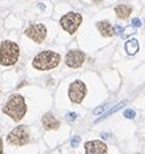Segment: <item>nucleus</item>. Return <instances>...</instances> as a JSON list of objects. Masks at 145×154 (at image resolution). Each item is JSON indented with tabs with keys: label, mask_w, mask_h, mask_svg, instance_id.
<instances>
[{
	"label": "nucleus",
	"mask_w": 145,
	"mask_h": 154,
	"mask_svg": "<svg viewBox=\"0 0 145 154\" xmlns=\"http://www.w3.org/2000/svg\"><path fill=\"white\" fill-rule=\"evenodd\" d=\"M3 112L7 114L9 118H12L14 122H20L26 114V105L24 97L20 94L12 95L3 109Z\"/></svg>",
	"instance_id": "nucleus-1"
},
{
	"label": "nucleus",
	"mask_w": 145,
	"mask_h": 154,
	"mask_svg": "<svg viewBox=\"0 0 145 154\" xmlns=\"http://www.w3.org/2000/svg\"><path fill=\"white\" fill-rule=\"evenodd\" d=\"M20 56L18 45L12 41H4L0 46V64L4 67L14 65Z\"/></svg>",
	"instance_id": "nucleus-2"
},
{
	"label": "nucleus",
	"mask_w": 145,
	"mask_h": 154,
	"mask_svg": "<svg viewBox=\"0 0 145 154\" xmlns=\"http://www.w3.org/2000/svg\"><path fill=\"white\" fill-rule=\"evenodd\" d=\"M60 63V55L54 51H42L34 57L33 67L41 71H48L58 67Z\"/></svg>",
	"instance_id": "nucleus-3"
},
{
	"label": "nucleus",
	"mask_w": 145,
	"mask_h": 154,
	"mask_svg": "<svg viewBox=\"0 0 145 154\" xmlns=\"http://www.w3.org/2000/svg\"><path fill=\"white\" fill-rule=\"evenodd\" d=\"M7 140L11 145L14 146H22L26 145L29 142V131L26 125H18L16 127L12 132H11L8 136H7Z\"/></svg>",
	"instance_id": "nucleus-4"
},
{
	"label": "nucleus",
	"mask_w": 145,
	"mask_h": 154,
	"mask_svg": "<svg viewBox=\"0 0 145 154\" xmlns=\"http://www.w3.org/2000/svg\"><path fill=\"white\" fill-rule=\"evenodd\" d=\"M81 22H82L81 14L75 13V12H69L60 18V25H62V28L69 34H75V32L79 29Z\"/></svg>",
	"instance_id": "nucleus-5"
},
{
	"label": "nucleus",
	"mask_w": 145,
	"mask_h": 154,
	"mask_svg": "<svg viewBox=\"0 0 145 154\" xmlns=\"http://www.w3.org/2000/svg\"><path fill=\"white\" fill-rule=\"evenodd\" d=\"M68 95H69V99L73 103H81L84 97L86 95V86L85 84L80 80H76L69 85V89H68Z\"/></svg>",
	"instance_id": "nucleus-6"
},
{
	"label": "nucleus",
	"mask_w": 145,
	"mask_h": 154,
	"mask_svg": "<svg viewBox=\"0 0 145 154\" xmlns=\"http://www.w3.org/2000/svg\"><path fill=\"white\" fill-rule=\"evenodd\" d=\"M46 34H47V29L43 24H33L25 30V35L37 43H42L45 41Z\"/></svg>",
	"instance_id": "nucleus-7"
},
{
	"label": "nucleus",
	"mask_w": 145,
	"mask_h": 154,
	"mask_svg": "<svg viewBox=\"0 0 145 154\" xmlns=\"http://www.w3.org/2000/svg\"><path fill=\"white\" fill-rule=\"evenodd\" d=\"M85 60V54L80 50H71L66 55V64L69 68H80Z\"/></svg>",
	"instance_id": "nucleus-8"
},
{
	"label": "nucleus",
	"mask_w": 145,
	"mask_h": 154,
	"mask_svg": "<svg viewBox=\"0 0 145 154\" xmlns=\"http://www.w3.org/2000/svg\"><path fill=\"white\" fill-rule=\"evenodd\" d=\"M85 153L86 154H107V145L103 141H100V140L86 141Z\"/></svg>",
	"instance_id": "nucleus-9"
},
{
	"label": "nucleus",
	"mask_w": 145,
	"mask_h": 154,
	"mask_svg": "<svg viewBox=\"0 0 145 154\" xmlns=\"http://www.w3.org/2000/svg\"><path fill=\"white\" fill-rule=\"evenodd\" d=\"M42 124H43L45 129L52 131V129H58L59 128V127H60V122L51 112H47V114L43 115V118H42Z\"/></svg>",
	"instance_id": "nucleus-10"
},
{
	"label": "nucleus",
	"mask_w": 145,
	"mask_h": 154,
	"mask_svg": "<svg viewBox=\"0 0 145 154\" xmlns=\"http://www.w3.org/2000/svg\"><path fill=\"white\" fill-rule=\"evenodd\" d=\"M97 28L100 30V33L102 34L103 37H113L114 34V28L111 26L109 21H100L97 22Z\"/></svg>",
	"instance_id": "nucleus-11"
},
{
	"label": "nucleus",
	"mask_w": 145,
	"mask_h": 154,
	"mask_svg": "<svg viewBox=\"0 0 145 154\" xmlns=\"http://www.w3.org/2000/svg\"><path fill=\"white\" fill-rule=\"evenodd\" d=\"M115 13H116V16L119 18L124 20V18H127L129 14L132 13V8H131V7H128V5L120 4V5L115 7Z\"/></svg>",
	"instance_id": "nucleus-12"
},
{
	"label": "nucleus",
	"mask_w": 145,
	"mask_h": 154,
	"mask_svg": "<svg viewBox=\"0 0 145 154\" xmlns=\"http://www.w3.org/2000/svg\"><path fill=\"white\" fill-rule=\"evenodd\" d=\"M125 51H127L128 55H135L139 51V42H137V39H129L125 43Z\"/></svg>",
	"instance_id": "nucleus-13"
},
{
	"label": "nucleus",
	"mask_w": 145,
	"mask_h": 154,
	"mask_svg": "<svg viewBox=\"0 0 145 154\" xmlns=\"http://www.w3.org/2000/svg\"><path fill=\"white\" fill-rule=\"evenodd\" d=\"M135 32H136V28L133 25H131V26H127V28H124L123 29V33H122V38L123 39H125V38H128V37H131L132 34H135Z\"/></svg>",
	"instance_id": "nucleus-14"
},
{
	"label": "nucleus",
	"mask_w": 145,
	"mask_h": 154,
	"mask_svg": "<svg viewBox=\"0 0 145 154\" xmlns=\"http://www.w3.org/2000/svg\"><path fill=\"white\" fill-rule=\"evenodd\" d=\"M125 105V101L124 102H122V103H119V105H116L115 107H114V109H111V110H110L109 111V112H106L105 115H103V116H102L101 119H100V120H102V119H105V118H107L109 116V115H111V114H114V112H115V111H118V110H119V109H122V107H123ZM100 120H97V122H100Z\"/></svg>",
	"instance_id": "nucleus-15"
},
{
	"label": "nucleus",
	"mask_w": 145,
	"mask_h": 154,
	"mask_svg": "<svg viewBox=\"0 0 145 154\" xmlns=\"http://www.w3.org/2000/svg\"><path fill=\"white\" fill-rule=\"evenodd\" d=\"M123 115H124V118H127V119H133L136 116V112L133 110H125Z\"/></svg>",
	"instance_id": "nucleus-16"
},
{
	"label": "nucleus",
	"mask_w": 145,
	"mask_h": 154,
	"mask_svg": "<svg viewBox=\"0 0 145 154\" xmlns=\"http://www.w3.org/2000/svg\"><path fill=\"white\" fill-rule=\"evenodd\" d=\"M80 140H81V138H80L79 136H75L73 138H72V141H71V146H72V148H77L79 144H80Z\"/></svg>",
	"instance_id": "nucleus-17"
},
{
	"label": "nucleus",
	"mask_w": 145,
	"mask_h": 154,
	"mask_svg": "<svg viewBox=\"0 0 145 154\" xmlns=\"http://www.w3.org/2000/svg\"><path fill=\"white\" fill-rule=\"evenodd\" d=\"M114 33L118 34V35H122V33H123V28L119 26V25H116L115 28H114Z\"/></svg>",
	"instance_id": "nucleus-18"
},
{
	"label": "nucleus",
	"mask_w": 145,
	"mask_h": 154,
	"mask_svg": "<svg viewBox=\"0 0 145 154\" xmlns=\"http://www.w3.org/2000/svg\"><path fill=\"white\" fill-rule=\"evenodd\" d=\"M76 118H77V114H75V112L67 114V119H68V120H71V122H73V120H76Z\"/></svg>",
	"instance_id": "nucleus-19"
},
{
	"label": "nucleus",
	"mask_w": 145,
	"mask_h": 154,
	"mask_svg": "<svg viewBox=\"0 0 145 154\" xmlns=\"http://www.w3.org/2000/svg\"><path fill=\"white\" fill-rule=\"evenodd\" d=\"M132 25L135 26V28H140V26H141V21L139 20V18H133V20H132Z\"/></svg>",
	"instance_id": "nucleus-20"
},
{
	"label": "nucleus",
	"mask_w": 145,
	"mask_h": 154,
	"mask_svg": "<svg viewBox=\"0 0 145 154\" xmlns=\"http://www.w3.org/2000/svg\"><path fill=\"white\" fill-rule=\"evenodd\" d=\"M106 107H107V106H101V107H100V109L94 110V115H98V114L103 112V111H105V109H106Z\"/></svg>",
	"instance_id": "nucleus-21"
},
{
	"label": "nucleus",
	"mask_w": 145,
	"mask_h": 154,
	"mask_svg": "<svg viewBox=\"0 0 145 154\" xmlns=\"http://www.w3.org/2000/svg\"><path fill=\"white\" fill-rule=\"evenodd\" d=\"M0 154H3V140L0 137Z\"/></svg>",
	"instance_id": "nucleus-22"
},
{
	"label": "nucleus",
	"mask_w": 145,
	"mask_h": 154,
	"mask_svg": "<svg viewBox=\"0 0 145 154\" xmlns=\"http://www.w3.org/2000/svg\"><path fill=\"white\" fill-rule=\"evenodd\" d=\"M101 136H102V137H103V138H106V137H109V134H107V133H102V134H101Z\"/></svg>",
	"instance_id": "nucleus-23"
},
{
	"label": "nucleus",
	"mask_w": 145,
	"mask_h": 154,
	"mask_svg": "<svg viewBox=\"0 0 145 154\" xmlns=\"http://www.w3.org/2000/svg\"><path fill=\"white\" fill-rule=\"evenodd\" d=\"M94 3H100V2H102V0H93Z\"/></svg>",
	"instance_id": "nucleus-24"
}]
</instances>
